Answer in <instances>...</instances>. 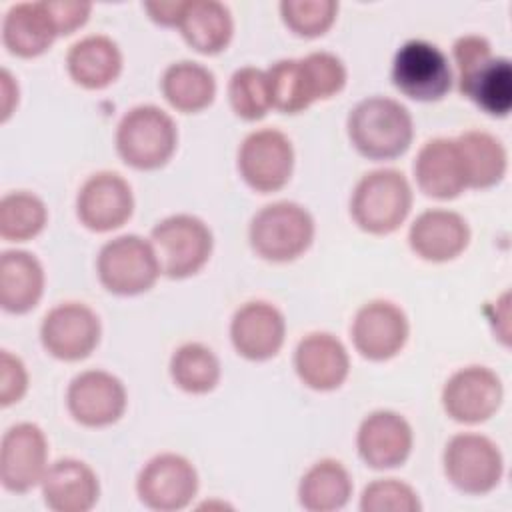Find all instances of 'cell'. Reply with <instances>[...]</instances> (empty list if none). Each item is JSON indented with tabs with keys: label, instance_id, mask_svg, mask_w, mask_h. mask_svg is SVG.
Masks as SVG:
<instances>
[{
	"label": "cell",
	"instance_id": "cell-8",
	"mask_svg": "<svg viewBox=\"0 0 512 512\" xmlns=\"http://www.w3.org/2000/svg\"><path fill=\"white\" fill-rule=\"evenodd\" d=\"M392 82L408 98L420 102L442 100L452 88L446 54L426 40H408L394 54Z\"/></svg>",
	"mask_w": 512,
	"mask_h": 512
},
{
	"label": "cell",
	"instance_id": "cell-32",
	"mask_svg": "<svg viewBox=\"0 0 512 512\" xmlns=\"http://www.w3.org/2000/svg\"><path fill=\"white\" fill-rule=\"evenodd\" d=\"M44 202L26 190L10 192L0 200V236L10 242L34 238L46 226Z\"/></svg>",
	"mask_w": 512,
	"mask_h": 512
},
{
	"label": "cell",
	"instance_id": "cell-1",
	"mask_svg": "<svg viewBox=\"0 0 512 512\" xmlns=\"http://www.w3.org/2000/svg\"><path fill=\"white\" fill-rule=\"evenodd\" d=\"M458 90L492 116H506L512 108V66L508 58H494L490 42L468 34L454 42Z\"/></svg>",
	"mask_w": 512,
	"mask_h": 512
},
{
	"label": "cell",
	"instance_id": "cell-36",
	"mask_svg": "<svg viewBox=\"0 0 512 512\" xmlns=\"http://www.w3.org/2000/svg\"><path fill=\"white\" fill-rule=\"evenodd\" d=\"M284 24L298 36H322L336 20L338 2L334 0H284L280 2Z\"/></svg>",
	"mask_w": 512,
	"mask_h": 512
},
{
	"label": "cell",
	"instance_id": "cell-17",
	"mask_svg": "<svg viewBox=\"0 0 512 512\" xmlns=\"http://www.w3.org/2000/svg\"><path fill=\"white\" fill-rule=\"evenodd\" d=\"M408 318L388 300L364 304L352 322V342L368 360H388L396 356L408 340Z\"/></svg>",
	"mask_w": 512,
	"mask_h": 512
},
{
	"label": "cell",
	"instance_id": "cell-25",
	"mask_svg": "<svg viewBox=\"0 0 512 512\" xmlns=\"http://www.w3.org/2000/svg\"><path fill=\"white\" fill-rule=\"evenodd\" d=\"M58 36L46 2L14 4L2 22L4 46L22 58L46 52Z\"/></svg>",
	"mask_w": 512,
	"mask_h": 512
},
{
	"label": "cell",
	"instance_id": "cell-37",
	"mask_svg": "<svg viewBox=\"0 0 512 512\" xmlns=\"http://www.w3.org/2000/svg\"><path fill=\"white\" fill-rule=\"evenodd\" d=\"M360 508L364 512H418L422 506L412 486L394 478H384L364 488Z\"/></svg>",
	"mask_w": 512,
	"mask_h": 512
},
{
	"label": "cell",
	"instance_id": "cell-23",
	"mask_svg": "<svg viewBox=\"0 0 512 512\" xmlns=\"http://www.w3.org/2000/svg\"><path fill=\"white\" fill-rule=\"evenodd\" d=\"M414 174L420 190L438 200L456 198L466 188V176L456 140H428L414 162Z\"/></svg>",
	"mask_w": 512,
	"mask_h": 512
},
{
	"label": "cell",
	"instance_id": "cell-27",
	"mask_svg": "<svg viewBox=\"0 0 512 512\" xmlns=\"http://www.w3.org/2000/svg\"><path fill=\"white\" fill-rule=\"evenodd\" d=\"M178 28L184 40L202 54L222 52L232 38V14L216 0L184 2Z\"/></svg>",
	"mask_w": 512,
	"mask_h": 512
},
{
	"label": "cell",
	"instance_id": "cell-5",
	"mask_svg": "<svg viewBox=\"0 0 512 512\" xmlns=\"http://www.w3.org/2000/svg\"><path fill=\"white\" fill-rule=\"evenodd\" d=\"M250 244L254 252L270 262H290L304 254L314 240L310 212L288 200L264 206L250 222Z\"/></svg>",
	"mask_w": 512,
	"mask_h": 512
},
{
	"label": "cell",
	"instance_id": "cell-22",
	"mask_svg": "<svg viewBox=\"0 0 512 512\" xmlns=\"http://www.w3.org/2000/svg\"><path fill=\"white\" fill-rule=\"evenodd\" d=\"M42 496L54 512H88L98 502L100 484L88 464L76 458H62L46 470Z\"/></svg>",
	"mask_w": 512,
	"mask_h": 512
},
{
	"label": "cell",
	"instance_id": "cell-19",
	"mask_svg": "<svg viewBox=\"0 0 512 512\" xmlns=\"http://www.w3.org/2000/svg\"><path fill=\"white\" fill-rule=\"evenodd\" d=\"M356 446L368 466L376 470L396 468L410 456L412 428L398 412L376 410L362 420Z\"/></svg>",
	"mask_w": 512,
	"mask_h": 512
},
{
	"label": "cell",
	"instance_id": "cell-31",
	"mask_svg": "<svg viewBox=\"0 0 512 512\" xmlns=\"http://www.w3.org/2000/svg\"><path fill=\"white\" fill-rule=\"evenodd\" d=\"M170 376L184 392L206 394L220 380V362L208 346L186 342L170 358Z\"/></svg>",
	"mask_w": 512,
	"mask_h": 512
},
{
	"label": "cell",
	"instance_id": "cell-21",
	"mask_svg": "<svg viewBox=\"0 0 512 512\" xmlns=\"http://www.w3.org/2000/svg\"><path fill=\"white\" fill-rule=\"evenodd\" d=\"M408 242L420 258L446 262L464 252L470 242V228L452 210H426L412 222Z\"/></svg>",
	"mask_w": 512,
	"mask_h": 512
},
{
	"label": "cell",
	"instance_id": "cell-39",
	"mask_svg": "<svg viewBox=\"0 0 512 512\" xmlns=\"http://www.w3.org/2000/svg\"><path fill=\"white\" fill-rule=\"evenodd\" d=\"M44 2L52 16L58 36L72 34L76 28H80L88 20L92 10L90 2H78V0H44Z\"/></svg>",
	"mask_w": 512,
	"mask_h": 512
},
{
	"label": "cell",
	"instance_id": "cell-41",
	"mask_svg": "<svg viewBox=\"0 0 512 512\" xmlns=\"http://www.w3.org/2000/svg\"><path fill=\"white\" fill-rule=\"evenodd\" d=\"M0 84H2V122H6L14 106L18 104V84L14 82L8 70H2Z\"/></svg>",
	"mask_w": 512,
	"mask_h": 512
},
{
	"label": "cell",
	"instance_id": "cell-14",
	"mask_svg": "<svg viewBox=\"0 0 512 512\" xmlns=\"http://www.w3.org/2000/svg\"><path fill=\"white\" fill-rule=\"evenodd\" d=\"M502 382L486 366H468L454 372L442 388L446 414L462 424L488 420L502 402Z\"/></svg>",
	"mask_w": 512,
	"mask_h": 512
},
{
	"label": "cell",
	"instance_id": "cell-4",
	"mask_svg": "<svg viewBox=\"0 0 512 512\" xmlns=\"http://www.w3.org/2000/svg\"><path fill=\"white\" fill-rule=\"evenodd\" d=\"M178 144L174 120L154 104L128 110L116 128V150L120 158L136 170L164 166Z\"/></svg>",
	"mask_w": 512,
	"mask_h": 512
},
{
	"label": "cell",
	"instance_id": "cell-30",
	"mask_svg": "<svg viewBox=\"0 0 512 512\" xmlns=\"http://www.w3.org/2000/svg\"><path fill=\"white\" fill-rule=\"evenodd\" d=\"M162 92L172 108L180 112H200L216 96L214 74L192 60L170 64L162 74Z\"/></svg>",
	"mask_w": 512,
	"mask_h": 512
},
{
	"label": "cell",
	"instance_id": "cell-13",
	"mask_svg": "<svg viewBox=\"0 0 512 512\" xmlns=\"http://www.w3.org/2000/svg\"><path fill=\"white\" fill-rule=\"evenodd\" d=\"M48 442L40 426L20 422L10 426L0 444V480L10 492H28L46 474Z\"/></svg>",
	"mask_w": 512,
	"mask_h": 512
},
{
	"label": "cell",
	"instance_id": "cell-26",
	"mask_svg": "<svg viewBox=\"0 0 512 512\" xmlns=\"http://www.w3.org/2000/svg\"><path fill=\"white\" fill-rule=\"evenodd\" d=\"M44 292V270L38 258L24 250H6L0 256V304L6 312L32 310Z\"/></svg>",
	"mask_w": 512,
	"mask_h": 512
},
{
	"label": "cell",
	"instance_id": "cell-20",
	"mask_svg": "<svg viewBox=\"0 0 512 512\" xmlns=\"http://www.w3.org/2000/svg\"><path fill=\"white\" fill-rule=\"evenodd\" d=\"M294 368L308 388L326 392L338 388L346 380L350 358L336 336L328 332H312L298 342Z\"/></svg>",
	"mask_w": 512,
	"mask_h": 512
},
{
	"label": "cell",
	"instance_id": "cell-24",
	"mask_svg": "<svg viewBox=\"0 0 512 512\" xmlns=\"http://www.w3.org/2000/svg\"><path fill=\"white\" fill-rule=\"evenodd\" d=\"M66 66L76 84L100 90L112 84L122 72V52L112 38L90 34L70 46Z\"/></svg>",
	"mask_w": 512,
	"mask_h": 512
},
{
	"label": "cell",
	"instance_id": "cell-3",
	"mask_svg": "<svg viewBox=\"0 0 512 512\" xmlns=\"http://www.w3.org/2000/svg\"><path fill=\"white\" fill-rule=\"evenodd\" d=\"M412 208V188L406 176L394 168L364 174L350 198L354 222L368 234H390Z\"/></svg>",
	"mask_w": 512,
	"mask_h": 512
},
{
	"label": "cell",
	"instance_id": "cell-40",
	"mask_svg": "<svg viewBox=\"0 0 512 512\" xmlns=\"http://www.w3.org/2000/svg\"><path fill=\"white\" fill-rule=\"evenodd\" d=\"M144 8L148 10L150 18L158 24H164V26H178L180 22V14H182V8H184V2H146Z\"/></svg>",
	"mask_w": 512,
	"mask_h": 512
},
{
	"label": "cell",
	"instance_id": "cell-10",
	"mask_svg": "<svg viewBox=\"0 0 512 512\" xmlns=\"http://www.w3.org/2000/svg\"><path fill=\"white\" fill-rule=\"evenodd\" d=\"M294 148L288 136L274 128L250 132L238 150V170L258 192H276L292 176Z\"/></svg>",
	"mask_w": 512,
	"mask_h": 512
},
{
	"label": "cell",
	"instance_id": "cell-9",
	"mask_svg": "<svg viewBox=\"0 0 512 512\" xmlns=\"http://www.w3.org/2000/svg\"><path fill=\"white\" fill-rule=\"evenodd\" d=\"M448 480L466 494H486L496 488L504 472L498 446L482 434H456L444 450Z\"/></svg>",
	"mask_w": 512,
	"mask_h": 512
},
{
	"label": "cell",
	"instance_id": "cell-16",
	"mask_svg": "<svg viewBox=\"0 0 512 512\" xmlns=\"http://www.w3.org/2000/svg\"><path fill=\"white\" fill-rule=\"evenodd\" d=\"M66 402L76 422L90 428L108 426L126 410V388L110 372L86 370L70 382Z\"/></svg>",
	"mask_w": 512,
	"mask_h": 512
},
{
	"label": "cell",
	"instance_id": "cell-15",
	"mask_svg": "<svg viewBox=\"0 0 512 512\" xmlns=\"http://www.w3.org/2000/svg\"><path fill=\"white\" fill-rule=\"evenodd\" d=\"M134 210L130 184L116 172H96L80 188L76 196V214L80 222L94 232L120 228Z\"/></svg>",
	"mask_w": 512,
	"mask_h": 512
},
{
	"label": "cell",
	"instance_id": "cell-11",
	"mask_svg": "<svg viewBox=\"0 0 512 512\" xmlns=\"http://www.w3.org/2000/svg\"><path fill=\"white\" fill-rule=\"evenodd\" d=\"M198 490V474L180 454H158L138 474L136 492L144 506L158 512L186 508Z\"/></svg>",
	"mask_w": 512,
	"mask_h": 512
},
{
	"label": "cell",
	"instance_id": "cell-28",
	"mask_svg": "<svg viewBox=\"0 0 512 512\" xmlns=\"http://www.w3.org/2000/svg\"><path fill=\"white\" fill-rule=\"evenodd\" d=\"M460 152L466 188H488L502 180L508 166V156L502 142L482 130H468L456 138Z\"/></svg>",
	"mask_w": 512,
	"mask_h": 512
},
{
	"label": "cell",
	"instance_id": "cell-18",
	"mask_svg": "<svg viewBox=\"0 0 512 512\" xmlns=\"http://www.w3.org/2000/svg\"><path fill=\"white\" fill-rule=\"evenodd\" d=\"M286 322L282 312L264 302L252 300L240 306L230 324V338L236 352L248 360H268L284 344Z\"/></svg>",
	"mask_w": 512,
	"mask_h": 512
},
{
	"label": "cell",
	"instance_id": "cell-2",
	"mask_svg": "<svg viewBox=\"0 0 512 512\" xmlns=\"http://www.w3.org/2000/svg\"><path fill=\"white\" fill-rule=\"evenodd\" d=\"M348 136L354 148L366 158H396L412 144V116L408 108L394 98L370 96L350 110Z\"/></svg>",
	"mask_w": 512,
	"mask_h": 512
},
{
	"label": "cell",
	"instance_id": "cell-29",
	"mask_svg": "<svg viewBox=\"0 0 512 512\" xmlns=\"http://www.w3.org/2000/svg\"><path fill=\"white\" fill-rule=\"evenodd\" d=\"M352 494L348 470L332 458L312 464L300 480L298 500L310 512H332L346 506Z\"/></svg>",
	"mask_w": 512,
	"mask_h": 512
},
{
	"label": "cell",
	"instance_id": "cell-7",
	"mask_svg": "<svg viewBox=\"0 0 512 512\" xmlns=\"http://www.w3.org/2000/svg\"><path fill=\"white\" fill-rule=\"evenodd\" d=\"M160 268L168 278L196 274L212 254V232L206 222L190 214L160 220L150 234Z\"/></svg>",
	"mask_w": 512,
	"mask_h": 512
},
{
	"label": "cell",
	"instance_id": "cell-35",
	"mask_svg": "<svg viewBox=\"0 0 512 512\" xmlns=\"http://www.w3.org/2000/svg\"><path fill=\"white\" fill-rule=\"evenodd\" d=\"M300 68L310 102L326 100L346 84V66L332 52H312L300 58Z\"/></svg>",
	"mask_w": 512,
	"mask_h": 512
},
{
	"label": "cell",
	"instance_id": "cell-38",
	"mask_svg": "<svg viewBox=\"0 0 512 512\" xmlns=\"http://www.w3.org/2000/svg\"><path fill=\"white\" fill-rule=\"evenodd\" d=\"M28 388V374L22 360L8 350L0 354V404L10 406L18 402Z\"/></svg>",
	"mask_w": 512,
	"mask_h": 512
},
{
	"label": "cell",
	"instance_id": "cell-34",
	"mask_svg": "<svg viewBox=\"0 0 512 512\" xmlns=\"http://www.w3.org/2000/svg\"><path fill=\"white\" fill-rule=\"evenodd\" d=\"M266 78H268L272 108L284 114H296L306 110L312 104L304 88L300 60L286 58V60L274 62L266 70Z\"/></svg>",
	"mask_w": 512,
	"mask_h": 512
},
{
	"label": "cell",
	"instance_id": "cell-6",
	"mask_svg": "<svg viewBox=\"0 0 512 512\" xmlns=\"http://www.w3.org/2000/svg\"><path fill=\"white\" fill-rule=\"evenodd\" d=\"M96 270L102 286L120 296L150 290L162 272L152 242L136 234H124L106 242L100 248Z\"/></svg>",
	"mask_w": 512,
	"mask_h": 512
},
{
	"label": "cell",
	"instance_id": "cell-12",
	"mask_svg": "<svg viewBox=\"0 0 512 512\" xmlns=\"http://www.w3.org/2000/svg\"><path fill=\"white\" fill-rule=\"evenodd\" d=\"M40 340L50 356L64 362H76L90 356L98 346L100 320L86 304L64 302L44 316Z\"/></svg>",
	"mask_w": 512,
	"mask_h": 512
},
{
	"label": "cell",
	"instance_id": "cell-33",
	"mask_svg": "<svg viewBox=\"0 0 512 512\" xmlns=\"http://www.w3.org/2000/svg\"><path fill=\"white\" fill-rule=\"evenodd\" d=\"M228 98L240 118L260 120L272 108L266 72L254 66L238 68L230 78Z\"/></svg>",
	"mask_w": 512,
	"mask_h": 512
}]
</instances>
